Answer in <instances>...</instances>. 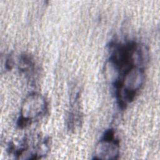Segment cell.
I'll use <instances>...</instances> for the list:
<instances>
[{
    "label": "cell",
    "mask_w": 160,
    "mask_h": 160,
    "mask_svg": "<svg viewBox=\"0 0 160 160\" xmlns=\"http://www.w3.org/2000/svg\"><path fill=\"white\" fill-rule=\"evenodd\" d=\"M46 109L47 103L44 97L39 93H31L26 97L21 104L18 120L19 126H26L43 115Z\"/></svg>",
    "instance_id": "6da1fadb"
},
{
    "label": "cell",
    "mask_w": 160,
    "mask_h": 160,
    "mask_svg": "<svg viewBox=\"0 0 160 160\" xmlns=\"http://www.w3.org/2000/svg\"><path fill=\"white\" fill-rule=\"evenodd\" d=\"M119 155V141L115 138L114 131L112 129H109L96 144L94 149V159L114 160L118 159Z\"/></svg>",
    "instance_id": "7a4b0ae2"
}]
</instances>
